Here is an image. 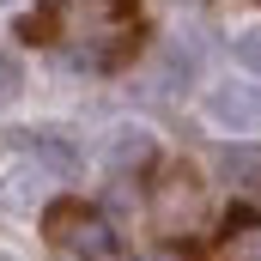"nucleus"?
<instances>
[{
    "instance_id": "0eeeda50",
    "label": "nucleus",
    "mask_w": 261,
    "mask_h": 261,
    "mask_svg": "<svg viewBox=\"0 0 261 261\" xmlns=\"http://www.w3.org/2000/svg\"><path fill=\"white\" fill-rule=\"evenodd\" d=\"M18 146H24V152H37V158H43L49 170H61V176H73V164H79V152H73V146H67V140H61L55 128H43V134H24Z\"/></svg>"
},
{
    "instance_id": "f257e3e1",
    "label": "nucleus",
    "mask_w": 261,
    "mask_h": 261,
    "mask_svg": "<svg viewBox=\"0 0 261 261\" xmlns=\"http://www.w3.org/2000/svg\"><path fill=\"white\" fill-rule=\"evenodd\" d=\"M43 231H49V249H55L61 261H103L110 249H116L110 219H103L97 206H85V200H61V206H49Z\"/></svg>"
},
{
    "instance_id": "f03ea898",
    "label": "nucleus",
    "mask_w": 261,
    "mask_h": 261,
    "mask_svg": "<svg viewBox=\"0 0 261 261\" xmlns=\"http://www.w3.org/2000/svg\"><path fill=\"white\" fill-rule=\"evenodd\" d=\"M55 182H61V170H49V164H43L37 152H24V146L0 158V206H12V213H37Z\"/></svg>"
},
{
    "instance_id": "f8f14e48",
    "label": "nucleus",
    "mask_w": 261,
    "mask_h": 261,
    "mask_svg": "<svg viewBox=\"0 0 261 261\" xmlns=\"http://www.w3.org/2000/svg\"><path fill=\"white\" fill-rule=\"evenodd\" d=\"M0 261H12V255H0Z\"/></svg>"
},
{
    "instance_id": "423d86ee",
    "label": "nucleus",
    "mask_w": 261,
    "mask_h": 261,
    "mask_svg": "<svg viewBox=\"0 0 261 261\" xmlns=\"http://www.w3.org/2000/svg\"><path fill=\"white\" fill-rule=\"evenodd\" d=\"M103 164H110L116 176L146 170V164H152V134H146V128H116L110 140H103Z\"/></svg>"
},
{
    "instance_id": "39448f33",
    "label": "nucleus",
    "mask_w": 261,
    "mask_h": 261,
    "mask_svg": "<svg viewBox=\"0 0 261 261\" xmlns=\"http://www.w3.org/2000/svg\"><path fill=\"white\" fill-rule=\"evenodd\" d=\"M206 261H261V213H231L206 243Z\"/></svg>"
},
{
    "instance_id": "7ed1b4c3",
    "label": "nucleus",
    "mask_w": 261,
    "mask_h": 261,
    "mask_svg": "<svg viewBox=\"0 0 261 261\" xmlns=\"http://www.w3.org/2000/svg\"><path fill=\"white\" fill-rule=\"evenodd\" d=\"M195 213H200V182H195V170L170 164V170L158 176V189H152V219H158L164 231H182Z\"/></svg>"
},
{
    "instance_id": "6e6552de",
    "label": "nucleus",
    "mask_w": 261,
    "mask_h": 261,
    "mask_svg": "<svg viewBox=\"0 0 261 261\" xmlns=\"http://www.w3.org/2000/svg\"><path fill=\"white\" fill-rule=\"evenodd\" d=\"M237 61L249 67V73H261V31H243L237 37Z\"/></svg>"
},
{
    "instance_id": "9b49d317",
    "label": "nucleus",
    "mask_w": 261,
    "mask_h": 261,
    "mask_svg": "<svg viewBox=\"0 0 261 261\" xmlns=\"http://www.w3.org/2000/svg\"><path fill=\"white\" fill-rule=\"evenodd\" d=\"M134 261H170V255H134Z\"/></svg>"
},
{
    "instance_id": "9d476101",
    "label": "nucleus",
    "mask_w": 261,
    "mask_h": 261,
    "mask_svg": "<svg viewBox=\"0 0 261 261\" xmlns=\"http://www.w3.org/2000/svg\"><path fill=\"white\" fill-rule=\"evenodd\" d=\"M12 91H18V67H12V61H6V55H0V103H6Z\"/></svg>"
},
{
    "instance_id": "20e7f679",
    "label": "nucleus",
    "mask_w": 261,
    "mask_h": 261,
    "mask_svg": "<svg viewBox=\"0 0 261 261\" xmlns=\"http://www.w3.org/2000/svg\"><path fill=\"white\" fill-rule=\"evenodd\" d=\"M206 116L225 134H261V85H213Z\"/></svg>"
},
{
    "instance_id": "1a4fd4ad",
    "label": "nucleus",
    "mask_w": 261,
    "mask_h": 261,
    "mask_svg": "<svg viewBox=\"0 0 261 261\" xmlns=\"http://www.w3.org/2000/svg\"><path fill=\"white\" fill-rule=\"evenodd\" d=\"M219 170H225V176H255V152H225Z\"/></svg>"
}]
</instances>
